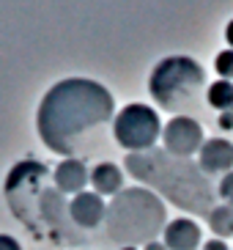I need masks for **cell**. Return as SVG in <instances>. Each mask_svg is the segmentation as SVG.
<instances>
[{
    "mask_svg": "<svg viewBox=\"0 0 233 250\" xmlns=\"http://www.w3.org/2000/svg\"><path fill=\"white\" fill-rule=\"evenodd\" d=\"M225 42L231 44V50H233V20L225 25Z\"/></svg>",
    "mask_w": 233,
    "mask_h": 250,
    "instance_id": "obj_20",
    "label": "cell"
},
{
    "mask_svg": "<svg viewBox=\"0 0 233 250\" xmlns=\"http://www.w3.org/2000/svg\"><path fill=\"white\" fill-rule=\"evenodd\" d=\"M113 118L116 102L102 83L88 77H66L44 94L36 113V129L44 146L69 160L77 154L80 140L91 129Z\"/></svg>",
    "mask_w": 233,
    "mask_h": 250,
    "instance_id": "obj_1",
    "label": "cell"
},
{
    "mask_svg": "<svg viewBox=\"0 0 233 250\" xmlns=\"http://www.w3.org/2000/svg\"><path fill=\"white\" fill-rule=\"evenodd\" d=\"M219 129L222 132H228V129H233V110H225V113H219Z\"/></svg>",
    "mask_w": 233,
    "mask_h": 250,
    "instance_id": "obj_17",
    "label": "cell"
},
{
    "mask_svg": "<svg viewBox=\"0 0 233 250\" xmlns=\"http://www.w3.org/2000/svg\"><path fill=\"white\" fill-rule=\"evenodd\" d=\"M143 250H168V248H165V242H148L143 245Z\"/></svg>",
    "mask_w": 233,
    "mask_h": 250,
    "instance_id": "obj_21",
    "label": "cell"
},
{
    "mask_svg": "<svg viewBox=\"0 0 233 250\" xmlns=\"http://www.w3.org/2000/svg\"><path fill=\"white\" fill-rule=\"evenodd\" d=\"M124 168L143 187L154 190L159 198H168L187 214L209 217V212L217 206L212 182L195 160L173 157L165 148H148V151L126 154Z\"/></svg>",
    "mask_w": 233,
    "mask_h": 250,
    "instance_id": "obj_2",
    "label": "cell"
},
{
    "mask_svg": "<svg viewBox=\"0 0 233 250\" xmlns=\"http://www.w3.org/2000/svg\"><path fill=\"white\" fill-rule=\"evenodd\" d=\"M200 250H228V245L222 242V239H209V242H203Z\"/></svg>",
    "mask_w": 233,
    "mask_h": 250,
    "instance_id": "obj_19",
    "label": "cell"
},
{
    "mask_svg": "<svg viewBox=\"0 0 233 250\" xmlns=\"http://www.w3.org/2000/svg\"><path fill=\"white\" fill-rule=\"evenodd\" d=\"M165 201L148 187H124L113 195L104 214V231L121 248H137L140 242H156L168 228Z\"/></svg>",
    "mask_w": 233,
    "mask_h": 250,
    "instance_id": "obj_4",
    "label": "cell"
},
{
    "mask_svg": "<svg viewBox=\"0 0 233 250\" xmlns=\"http://www.w3.org/2000/svg\"><path fill=\"white\" fill-rule=\"evenodd\" d=\"M214 69H217L219 80H233V50L228 47V50H222L214 58Z\"/></svg>",
    "mask_w": 233,
    "mask_h": 250,
    "instance_id": "obj_15",
    "label": "cell"
},
{
    "mask_svg": "<svg viewBox=\"0 0 233 250\" xmlns=\"http://www.w3.org/2000/svg\"><path fill=\"white\" fill-rule=\"evenodd\" d=\"M206 102L212 104L214 110L225 113L233 110V80H214L206 88Z\"/></svg>",
    "mask_w": 233,
    "mask_h": 250,
    "instance_id": "obj_13",
    "label": "cell"
},
{
    "mask_svg": "<svg viewBox=\"0 0 233 250\" xmlns=\"http://www.w3.org/2000/svg\"><path fill=\"white\" fill-rule=\"evenodd\" d=\"M50 170L36 160H25L8 170L6 179V201L8 209L19 217L33 234L41 236L44 228L52 236H60L66 245H74V226L69 204L58 187H47Z\"/></svg>",
    "mask_w": 233,
    "mask_h": 250,
    "instance_id": "obj_3",
    "label": "cell"
},
{
    "mask_svg": "<svg viewBox=\"0 0 233 250\" xmlns=\"http://www.w3.org/2000/svg\"><path fill=\"white\" fill-rule=\"evenodd\" d=\"M162 135L159 113L143 102H132L116 113L113 118V138L126 151H148Z\"/></svg>",
    "mask_w": 233,
    "mask_h": 250,
    "instance_id": "obj_6",
    "label": "cell"
},
{
    "mask_svg": "<svg viewBox=\"0 0 233 250\" xmlns=\"http://www.w3.org/2000/svg\"><path fill=\"white\" fill-rule=\"evenodd\" d=\"M209 228H212L214 239H225L233 236V206L219 204L209 212Z\"/></svg>",
    "mask_w": 233,
    "mask_h": 250,
    "instance_id": "obj_14",
    "label": "cell"
},
{
    "mask_svg": "<svg viewBox=\"0 0 233 250\" xmlns=\"http://www.w3.org/2000/svg\"><path fill=\"white\" fill-rule=\"evenodd\" d=\"M69 212H72V220L77 228H99L104 223V214H107V204L99 198V192H80L69 201Z\"/></svg>",
    "mask_w": 233,
    "mask_h": 250,
    "instance_id": "obj_9",
    "label": "cell"
},
{
    "mask_svg": "<svg viewBox=\"0 0 233 250\" xmlns=\"http://www.w3.org/2000/svg\"><path fill=\"white\" fill-rule=\"evenodd\" d=\"M165 248L168 250H200L203 248V234L195 220L178 217L170 220L165 228Z\"/></svg>",
    "mask_w": 233,
    "mask_h": 250,
    "instance_id": "obj_11",
    "label": "cell"
},
{
    "mask_svg": "<svg viewBox=\"0 0 233 250\" xmlns=\"http://www.w3.org/2000/svg\"><path fill=\"white\" fill-rule=\"evenodd\" d=\"M91 184H94V192H99V195H118L124 190V173L116 162H99L91 170Z\"/></svg>",
    "mask_w": 233,
    "mask_h": 250,
    "instance_id": "obj_12",
    "label": "cell"
},
{
    "mask_svg": "<svg viewBox=\"0 0 233 250\" xmlns=\"http://www.w3.org/2000/svg\"><path fill=\"white\" fill-rule=\"evenodd\" d=\"M162 138H165V151L173 157H184L190 160L192 154L200 151L203 146V126L197 124L192 116H173L162 129Z\"/></svg>",
    "mask_w": 233,
    "mask_h": 250,
    "instance_id": "obj_7",
    "label": "cell"
},
{
    "mask_svg": "<svg viewBox=\"0 0 233 250\" xmlns=\"http://www.w3.org/2000/svg\"><path fill=\"white\" fill-rule=\"evenodd\" d=\"M209 88L206 85V72L195 58L187 55H168L151 69L148 77V91L154 102L162 110H170L175 116H184L200 102V94Z\"/></svg>",
    "mask_w": 233,
    "mask_h": 250,
    "instance_id": "obj_5",
    "label": "cell"
},
{
    "mask_svg": "<svg viewBox=\"0 0 233 250\" xmlns=\"http://www.w3.org/2000/svg\"><path fill=\"white\" fill-rule=\"evenodd\" d=\"M52 179H55V187H58L63 195H80V192H85L88 184H91V170L85 168L82 160L69 157V160L58 162Z\"/></svg>",
    "mask_w": 233,
    "mask_h": 250,
    "instance_id": "obj_10",
    "label": "cell"
},
{
    "mask_svg": "<svg viewBox=\"0 0 233 250\" xmlns=\"http://www.w3.org/2000/svg\"><path fill=\"white\" fill-rule=\"evenodd\" d=\"M217 195H219V198H222V204L233 206V170H231V173H225V176L219 179Z\"/></svg>",
    "mask_w": 233,
    "mask_h": 250,
    "instance_id": "obj_16",
    "label": "cell"
},
{
    "mask_svg": "<svg viewBox=\"0 0 233 250\" xmlns=\"http://www.w3.org/2000/svg\"><path fill=\"white\" fill-rule=\"evenodd\" d=\"M118 250H137V248H118Z\"/></svg>",
    "mask_w": 233,
    "mask_h": 250,
    "instance_id": "obj_22",
    "label": "cell"
},
{
    "mask_svg": "<svg viewBox=\"0 0 233 250\" xmlns=\"http://www.w3.org/2000/svg\"><path fill=\"white\" fill-rule=\"evenodd\" d=\"M0 250H22V248H19V242H17L14 236L0 234Z\"/></svg>",
    "mask_w": 233,
    "mask_h": 250,
    "instance_id": "obj_18",
    "label": "cell"
},
{
    "mask_svg": "<svg viewBox=\"0 0 233 250\" xmlns=\"http://www.w3.org/2000/svg\"><path fill=\"white\" fill-rule=\"evenodd\" d=\"M197 165L206 176L231 173L233 170V143L225 138H209L197 151Z\"/></svg>",
    "mask_w": 233,
    "mask_h": 250,
    "instance_id": "obj_8",
    "label": "cell"
}]
</instances>
